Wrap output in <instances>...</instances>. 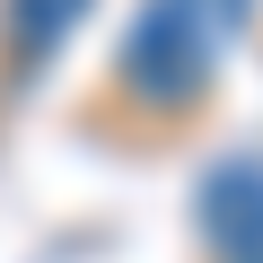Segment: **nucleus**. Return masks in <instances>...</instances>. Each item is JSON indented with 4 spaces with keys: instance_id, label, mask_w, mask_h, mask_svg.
Returning a JSON list of instances; mask_svg holds the SVG:
<instances>
[{
    "instance_id": "f257e3e1",
    "label": "nucleus",
    "mask_w": 263,
    "mask_h": 263,
    "mask_svg": "<svg viewBox=\"0 0 263 263\" xmlns=\"http://www.w3.org/2000/svg\"><path fill=\"white\" fill-rule=\"evenodd\" d=\"M246 27H254V0H141L114 44V88L149 114H184L211 97Z\"/></svg>"
},
{
    "instance_id": "f03ea898",
    "label": "nucleus",
    "mask_w": 263,
    "mask_h": 263,
    "mask_svg": "<svg viewBox=\"0 0 263 263\" xmlns=\"http://www.w3.org/2000/svg\"><path fill=\"white\" fill-rule=\"evenodd\" d=\"M193 228L211 263H263V149H228L193 184Z\"/></svg>"
},
{
    "instance_id": "7ed1b4c3",
    "label": "nucleus",
    "mask_w": 263,
    "mask_h": 263,
    "mask_svg": "<svg viewBox=\"0 0 263 263\" xmlns=\"http://www.w3.org/2000/svg\"><path fill=\"white\" fill-rule=\"evenodd\" d=\"M79 18H88V0H0V35H9L18 70H44L53 44H62Z\"/></svg>"
}]
</instances>
